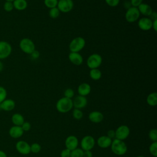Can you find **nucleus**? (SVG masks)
Here are the masks:
<instances>
[{"mask_svg":"<svg viewBox=\"0 0 157 157\" xmlns=\"http://www.w3.org/2000/svg\"><path fill=\"white\" fill-rule=\"evenodd\" d=\"M56 7L60 12L68 13L72 10L74 2L72 0H59Z\"/></svg>","mask_w":157,"mask_h":157,"instance_id":"6e6552de","label":"nucleus"},{"mask_svg":"<svg viewBox=\"0 0 157 157\" xmlns=\"http://www.w3.org/2000/svg\"><path fill=\"white\" fill-rule=\"evenodd\" d=\"M83 157H93V153L91 150L83 151Z\"/></svg>","mask_w":157,"mask_h":157,"instance_id":"a19ab883","label":"nucleus"},{"mask_svg":"<svg viewBox=\"0 0 157 157\" xmlns=\"http://www.w3.org/2000/svg\"><path fill=\"white\" fill-rule=\"evenodd\" d=\"M31 152L33 153H37L41 150V146L38 143H33L30 145Z\"/></svg>","mask_w":157,"mask_h":157,"instance_id":"2f4dec72","label":"nucleus"},{"mask_svg":"<svg viewBox=\"0 0 157 157\" xmlns=\"http://www.w3.org/2000/svg\"><path fill=\"white\" fill-rule=\"evenodd\" d=\"M90 77L93 80H98L102 77V72L98 68L90 69Z\"/></svg>","mask_w":157,"mask_h":157,"instance_id":"393cba45","label":"nucleus"},{"mask_svg":"<svg viewBox=\"0 0 157 157\" xmlns=\"http://www.w3.org/2000/svg\"><path fill=\"white\" fill-rule=\"evenodd\" d=\"M83 150L82 148H77L71 152L70 157H83Z\"/></svg>","mask_w":157,"mask_h":157,"instance_id":"a878e982","label":"nucleus"},{"mask_svg":"<svg viewBox=\"0 0 157 157\" xmlns=\"http://www.w3.org/2000/svg\"><path fill=\"white\" fill-rule=\"evenodd\" d=\"M89 120L94 123H99L103 120L104 115L99 111L91 112L88 115Z\"/></svg>","mask_w":157,"mask_h":157,"instance_id":"a211bd4d","label":"nucleus"},{"mask_svg":"<svg viewBox=\"0 0 157 157\" xmlns=\"http://www.w3.org/2000/svg\"><path fill=\"white\" fill-rule=\"evenodd\" d=\"M12 121L15 126H21L22 124L24 123L25 120L22 115H21L20 113H14L12 116Z\"/></svg>","mask_w":157,"mask_h":157,"instance_id":"5701e85b","label":"nucleus"},{"mask_svg":"<svg viewBox=\"0 0 157 157\" xmlns=\"http://www.w3.org/2000/svg\"><path fill=\"white\" fill-rule=\"evenodd\" d=\"M137 9L139 11L140 14L146 16L147 17H150V15L153 12V9L151 7L147 4L143 3V2L137 7Z\"/></svg>","mask_w":157,"mask_h":157,"instance_id":"f3484780","label":"nucleus"},{"mask_svg":"<svg viewBox=\"0 0 157 157\" xmlns=\"http://www.w3.org/2000/svg\"><path fill=\"white\" fill-rule=\"evenodd\" d=\"M107 136H108L111 139H115V132L113 129H110L107 131Z\"/></svg>","mask_w":157,"mask_h":157,"instance_id":"ea45409f","label":"nucleus"},{"mask_svg":"<svg viewBox=\"0 0 157 157\" xmlns=\"http://www.w3.org/2000/svg\"><path fill=\"white\" fill-rule=\"evenodd\" d=\"M7 97V91L6 90L0 86V104L6 99Z\"/></svg>","mask_w":157,"mask_h":157,"instance_id":"473e14b6","label":"nucleus"},{"mask_svg":"<svg viewBox=\"0 0 157 157\" xmlns=\"http://www.w3.org/2000/svg\"><path fill=\"white\" fill-rule=\"evenodd\" d=\"M13 8L18 10H23L26 9L28 2L26 0H14L13 1Z\"/></svg>","mask_w":157,"mask_h":157,"instance_id":"4be33fe9","label":"nucleus"},{"mask_svg":"<svg viewBox=\"0 0 157 157\" xmlns=\"http://www.w3.org/2000/svg\"><path fill=\"white\" fill-rule=\"evenodd\" d=\"M78 145V140L75 136H69L65 140L66 148L71 151L77 148Z\"/></svg>","mask_w":157,"mask_h":157,"instance_id":"f8f14e48","label":"nucleus"},{"mask_svg":"<svg viewBox=\"0 0 157 157\" xmlns=\"http://www.w3.org/2000/svg\"><path fill=\"white\" fill-rule=\"evenodd\" d=\"M110 148L114 154L119 156L124 155L128 150V147L125 142L123 140L117 139H114L112 140Z\"/></svg>","mask_w":157,"mask_h":157,"instance_id":"f257e3e1","label":"nucleus"},{"mask_svg":"<svg viewBox=\"0 0 157 157\" xmlns=\"http://www.w3.org/2000/svg\"><path fill=\"white\" fill-rule=\"evenodd\" d=\"M140 13L137 7L131 6L125 13V19L129 23H134L139 18Z\"/></svg>","mask_w":157,"mask_h":157,"instance_id":"423d86ee","label":"nucleus"},{"mask_svg":"<svg viewBox=\"0 0 157 157\" xmlns=\"http://www.w3.org/2000/svg\"><path fill=\"white\" fill-rule=\"evenodd\" d=\"M10 157H13V156H10Z\"/></svg>","mask_w":157,"mask_h":157,"instance_id":"09e8293b","label":"nucleus"},{"mask_svg":"<svg viewBox=\"0 0 157 157\" xmlns=\"http://www.w3.org/2000/svg\"><path fill=\"white\" fill-rule=\"evenodd\" d=\"M58 0H44L45 6L48 9H52L57 7Z\"/></svg>","mask_w":157,"mask_h":157,"instance_id":"cd10ccee","label":"nucleus"},{"mask_svg":"<svg viewBox=\"0 0 157 157\" xmlns=\"http://www.w3.org/2000/svg\"><path fill=\"white\" fill-rule=\"evenodd\" d=\"M73 107L72 99L63 97L60 98L56 104V110L60 113H67Z\"/></svg>","mask_w":157,"mask_h":157,"instance_id":"f03ea898","label":"nucleus"},{"mask_svg":"<svg viewBox=\"0 0 157 157\" xmlns=\"http://www.w3.org/2000/svg\"><path fill=\"white\" fill-rule=\"evenodd\" d=\"M14 0H6V1H10V2H12Z\"/></svg>","mask_w":157,"mask_h":157,"instance_id":"49530a36","label":"nucleus"},{"mask_svg":"<svg viewBox=\"0 0 157 157\" xmlns=\"http://www.w3.org/2000/svg\"><path fill=\"white\" fill-rule=\"evenodd\" d=\"M21 127L23 131H28L31 129V124L28 121H24Z\"/></svg>","mask_w":157,"mask_h":157,"instance_id":"4c0bfd02","label":"nucleus"},{"mask_svg":"<svg viewBox=\"0 0 157 157\" xmlns=\"http://www.w3.org/2000/svg\"><path fill=\"white\" fill-rule=\"evenodd\" d=\"M68 58L71 63L76 66H79L83 63V57L78 52H71Z\"/></svg>","mask_w":157,"mask_h":157,"instance_id":"2eb2a0df","label":"nucleus"},{"mask_svg":"<svg viewBox=\"0 0 157 157\" xmlns=\"http://www.w3.org/2000/svg\"><path fill=\"white\" fill-rule=\"evenodd\" d=\"M64 97L72 99L74 96V91L72 88H67L64 92Z\"/></svg>","mask_w":157,"mask_h":157,"instance_id":"72a5a7b5","label":"nucleus"},{"mask_svg":"<svg viewBox=\"0 0 157 157\" xmlns=\"http://www.w3.org/2000/svg\"><path fill=\"white\" fill-rule=\"evenodd\" d=\"M15 106V101L10 99H5L0 104V107L5 111L12 110Z\"/></svg>","mask_w":157,"mask_h":157,"instance_id":"412c9836","label":"nucleus"},{"mask_svg":"<svg viewBox=\"0 0 157 157\" xmlns=\"http://www.w3.org/2000/svg\"><path fill=\"white\" fill-rule=\"evenodd\" d=\"M2 69H3V64H2V63L0 61V72L2 70Z\"/></svg>","mask_w":157,"mask_h":157,"instance_id":"a18cd8bd","label":"nucleus"},{"mask_svg":"<svg viewBox=\"0 0 157 157\" xmlns=\"http://www.w3.org/2000/svg\"><path fill=\"white\" fill-rule=\"evenodd\" d=\"M137 157H145V156H142V155H140V156H137Z\"/></svg>","mask_w":157,"mask_h":157,"instance_id":"de8ad7c7","label":"nucleus"},{"mask_svg":"<svg viewBox=\"0 0 157 157\" xmlns=\"http://www.w3.org/2000/svg\"><path fill=\"white\" fill-rule=\"evenodd\" d=\"M60 13V11L59 10V9L56 7H53L52 9H50L49 10V16L52 18H56L59 17Z\"/></svg>","mask_w":157,"mask_h":157,"instance_id":"bb28decb","label":"nucleus"},{"mask_svg":"<svg viewBox=\"0 0 157 157\" xmlns=\"http://www.w3.org/2000/svg\"><path fill=\"white\" fill-rule=\"evenodd\" d=\"M149 151L150 154L156 157L157 156V142H153L149 147Z\"/></svg>","mask_w":157,"mask_h":157,"instance_id":"c85d7f7f","label":"nucleus"},{"mask_svg":"<svg viewBox=\"0 0 157 157\" xmlns=\"http://www.w3.org/2000/svg\"><path fill=\"white\" fill-rule=\"evenodd\" d=\"M23 130L20 126H12L9 129V135L14 139H17L21 137L23 134Z\"/></svg>","mask_w":157,"mask_h":157,"instance_id":"6ab92c4d","label":"nucleus"},{"mask_svg":"<svg viewBox=\"0 0 157 157\" xmlns=\"http://www.w3.org/2000/svg\"><path fill=\"white\" fill-rule=\"evenodd\" d=\"M115 132V139L124 140L129 136L130 134V129L126 125H121L118 126Z\"/></svg>","mask_w":157,"mask_h":157,"instance_id":"1a4fd4ad","label":"nucleus"},{"mask_svg":"<svg viewBox=\"0 0 157 157\" xmlns=\"http://www.w3.org/2000/svg\"><path fill=\"white\" fill-rule=\"evenodd\" d=\"M102 56L98 53L91 54L88 56L86 60V65L90 69H97L102 64Z\"/></svg>","mask_w":157,"mask_h":157,"instance_id":"20e7f679","label":"nucleus"},{"mask_svg":"<svg viewBox=\"0 0 157 157\" xmlns=\"http://www.w3.org/2000/svg\"><path fill=\"white\" fill-rule=\"evenodd\" d=\"M155 1H156V0H155Z\"/></svg>","mask_w":157,"mask_h":157,"instance_id":"8fccbe9b","label":"nucleus"},{"mask_svg":"<svg viewBox=\"0 0 157 157\" xmlns=\"http://www.w3.org/2000/svg\"><path fill=\"white\" fill-rule=\"evenodd\" d=\"M112 139L107 136H101L97 140L98 146L101 148H107L110 147Z\"/></svg>","mask_w":157,"mask_h":157,"instance_id":"dca6fc26","label":"nucleus"},{"mask_svg":"<svg viewBox=\"0 0 157 157\" xmlns=\"http://www.w3.org/2000/svg\"><path fill=\"white\" fill-rule=\"evenodd\" d=\"M12 52V47L6 41H0V59L7 58Z\"/></svg>","mask_w":157,"mask_h":157,"instance_id":"9d476101","label":"nucleus"},{"mask_svg":"<svg viewBox=\"0 0 157 157\" xmlns=\"http://www.w3.org/2000/svg\"><path fill=\"white\" fill-rule=\"evenodd\" d=\"M148 137L152 142H157V130L151 129L148 132Z\"/></svg>","mask_w":157,"mask_h":157,"instance_id":"7c9ffc66","label":"nucleus"},{"mask_svg":"<svg viewBox=\"0 0 157 157\" xmlns=\"http://www.w3.org/2000/svg\"><path fill=\"white\" fill-rule=\"evenodd\" d=\"M91 88L90 85L87 83H81L77 88V91L79 95L86 96L88 95L91 92Z\"/></svg>","mask_w":157,"mask_h":157,"instance_id":"aec40b11","label":"nucleus"},{"mask_svg":"<svg viewBox=\"0 0 157 157\" xmlns=\"http://www.w3.org/2000/svg\"><path fill=\"white\" fill-rule=\"evenodd\" d=\"M0 157H7V155L4 151L0 150Z\"/></svg>","mask_w":157,"mask_h":157,"instance_id":"c03bdc74","label":"nucleus"},{"mask_svg":"<svg viewBox=\"0 0 157 157\" xmlns=\"http://www.w3.org/2000/svg\"><path fill=\"white\" fill-rule=\"evenodd\" d=\"M105 3L110 7H116L118 5L120 0H105Z\"/></svg>","mask_w":157,"mask_h":157,"instance_id":"c9c22d12","label":"nucleus"},{"mask_svg":"<svg viewBox=\"0 0 157 157\" xmlns=\"http://www.w3.org/2000/svg\"><path fill=\"white\" fill-rule=\"evenodd\" d=\"M72 102L73 107H74V108L82 109L86 106L88 101L86 96L78 95L74 98V101H72Z\"/></svg>","mask_w":157,"mask_h":157,"instance_id":"4468645a","label":"nucleus"},{"mask_svg":"<svg viewBox=\"0 0 157 157\" xmlns=\"http://www.w3.org/2000/svg\"><path fill=\"white\" fill-rule=\"evenodd\" d=\"M151 28H153L155 31H157V20H153Z\"/></svg>","mask_w":157,"mask_h":157,"instance_id":"37998d69","label":"nucleus"},{"mask_svg":"<svg viewBox=\"0 0 157 157\" xmlns=\"http://www.w3.org/2000/svg\"><path fill=\"white\" fill-rule=\"evenodd\" d=\"M85 45V40L82 37H76L74 38L69 45L71 52H79Z\"/></svg>","mask_w":157,"mask_h":157,"instance_id":"7ed1b4c3","label":"nucleus"},{"mask_svg":"<svg viewBox=\"0 0 157 157\" xmlns=\"http://www.w3.org/2000/svg\"><path fill=\"white\" fill-rule=\"evenodd\" d=\"M152 21L149 17H142L138 21V26L143 31H148L151 29Z\"/></svg>","mask_w":157,"mask_h":157,"instance_id":"ddd939ff","label":"nucleus"},{"mask_svg":"<svg viewBox=\"0 0 157 157\" xmlns=\"http://www.w3.org/2000/svg\"><path fill=\"white\" fill-rule=\"evenodd\" d=\"M83 112L81 109H74L72 111V116L74 119L75 120H80L83 117Z\"/></svg>","mask_w":157,"mask_h":157,"instance_id":"c756f323","label":"nucleus"},{"mask_svg":"<svg viewBox=\"0 0 157 157\" xmlns=\"http://www.w3.org/2000/svg\"><path fill=\"white\" fill-rule=\"evenodd\" d=\"M143 2V0H130V4L131 6L137 7Z\"/></svg>","mask_w":157,"mask_h":157,"instance_id":"58836bf2","label":"nucleus"},{"mask_svg":"<svg viewBox=\"0 0 157 157\" xmlns=\"http://www.w3.org/2000/svg\"><path fill=\"white\" fill-rule=\"evenodd\" d=\"M147 102L150 106H155L157 104V93L153 92L150 93L147 98Z\"/></svg>","mask_w":157,"mask_h":157,"instance_id":"b1692460","label":"nucleus"},{"mask_svg":"<svg viewBox=\"0 0 157 157\" xmlns=\"http://www.w3.org/2000/svg\"><path fill=\"white\" fill-rule=\"evenodd\" d=\"M95 143H96L95 140L93 136L90 135L85 136L81 140V142H80L81 148L83 151L91 150L94 148Z\"/></svg>","mask_w":157,"mask_h":157,"instance_id":"0eeeda50","label":"nucleus"},{"mask_svg":"<svg viewBox=\"0 0 157 157\" xmlns=\"http://www.w3.org/2000/svg\"><path fill=\"white\" fill-rule=\"evenodd\" d=\"M4 9L7 12H10L13 9V5L12 2L6 1L4 4Z\"/></svg>","mask_w":157,"mask_h":157,"instance_id":"f704fd0d","label":"nucleus"},{"mask_svg":"<svg viewBox=\"0 0 157 157\" xmlns=\"http://www.w3.org/2000/svg\"><path fill=\"white\" fill-rule=\"evenodd\" d=\"M20 49L25 53L31 55L35 50V44L32 40L28 38H24L20 42Z\"/></svg>","mask_w":157,"mask_h":157,"instance_id":"39448f33","label":"nucleus"},{"mask_svg":"<svg viewBox=\"0 0 157 157\" xmlns=\"http://www.w3.org/2000/svg\"><path fill=\"white\" fill-rule=\"evenodd\" d=\"M17 150L22 155H28L31 152L29 144L24 140H19L15 145Z\"/></svg>","mask_w":157,"mask_h":157,"instance_id":"9b49d317","label":"nucleus"},{"mask_svg":"<svg viewBox=\"0 0 157 157\" xmlns=\"http://www.w3.org/2000/svg\"><path fill=\"white\" fill-rule=\"evenodd\" d=\"M71 151L67 148H65L64 150H63L61 151L60 153V156L61 157H70L71 156Z\"/></svg>","mask_w":157,"mask_h":157,"instance_id":"e433bc0d","label":"nucleus"},{"mask_svg":"<svg viewBox=\"0 0 157 157\" xmlns=\"http://www.w3.org/2000/svg\"><path fill=\"white\" fill-rule=\"evenodd\" d=\"M31 55L32 57H33L34 59H36V58H39V53L38 52V51H37V50H35Z\"/></svg>","mask_w":157,"mask_h":157,"instance_id":"79ce46f5","label":"nucleus"}]
</instances>
